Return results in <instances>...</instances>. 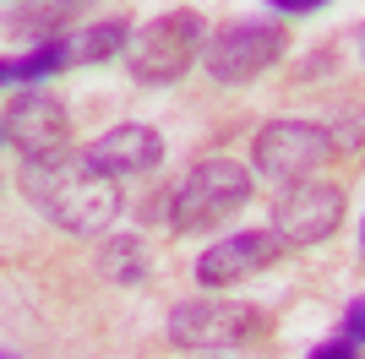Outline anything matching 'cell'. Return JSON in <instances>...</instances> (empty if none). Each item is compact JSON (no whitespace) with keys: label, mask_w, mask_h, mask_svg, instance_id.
I'll return each mask as SVG.
<instances>
[{"label":"cell","mask_w":365,"mask_h":359,"mask_svg":"<svg viewBox=\"0 0 365 359\" xmlns=\"http://www.w3.org/2000/svg\"><path fill=\"white\" fill-rule=\"evenodd\" d=\"M6 142L22 152V164H44L71 152V115L55 93H16L6 104Z\"/></svg>","instance_id":"8"},{"label":"cell","mask_w":365,"mask_h":359,"mask_svg":"<svg viewBox=\"0 0 365 359\" xmlns=\"http://www.w3.org/2000/svg\"><path fill=\"white\" fill-rule=\"evenodd\" d=\"M98 272L120 288H137L153 278V245L142 234H109L98 245Z\"/></svg>","instance_id":"11"},{"label":"cell","mask_w":365,"mask_h":359,"mask_svg":"<svg viewBox=\"0 0 365 359\" xmlns=\"http://www.w3.org/2000/svg\"><path fill=\"white\" fill-rule=\"evenodd\" d=\"M344 207H349L344 185H333V180H300V185H289V191L278 196L273 229L289 251H305V245H322V239L338 234Z\"/></svg>","instance_id":"7"},{"label":"cell","mask_w":365,"mask_h":359,"mask_svg":"<svg viewBox=\"0 0 365 359\" xmlns=\"http://www.w3.org/2000/svg\"><path fill=\"white\" fill-rule=\"evenodd\" d=\"M305 359H360V343H349V338H333V343H317Z\"/></svg>","instance_id":"15"},{"label":"cell","mask_w":365,"mask_h":359,"mask_svg":"<svg viewBox=\"0 0 365 359\" xmlns=\"http://www.w3.org/2000/svg\"><path fill=\"white\" fill-rule=\"evenodd\" d=\"M202 49H207V22H202V11H164V16H153V22H142V28L131 33L125 71H131V82H142V88H169V82H180L202 60Z\"/></svg>","instance_id":"3"},{"label":"cell","mask_w":365,"mask_h":359,"mask_svg":"<svg viewBox=\"0 0 365 359\" xmlns=\"http://www.w3.org/2000/svg\"><path fill=\"white\" fill-rule=\"evenodd\" d=\"M289 49V33L284 22H267V16H235V22H218L207 33V49H202V66L213 82L224 88H245L257 82L262 71H273Z\"/></svg>","instance_id":"4"},{"label":"cell","mask_w":365,"mask_h":359,"mask_svg":"<svg viewBox=\"0 0 365 359\" xmlns=\"http://www.w3.org/2000/svg\"><path fill=\"white\" fill-rule=\"evenodd\" d=\"M93 6V0H22L11 16V33H28V38H66V28L76 22V11Z\"/></svg>","instance_id":"13"},{"label":"cell","mask_w":365,"mask_h":359,"mask_svg":"<svg viewBox=\"0 0 365 359\" xmlns=\"http://www.w3.org/2000/svg\"><path fill=\"white\" fill-rule=\"evenodd\" d=\"M257 175L235 158H197L180 175V185L169 191V229L175 234H197V229H218L251 202Z\"/></svg>","instance_id":"2"},{"label":"cell","mask_w":365,"mask_h":359,"mask_svg":"<svg viewBox=\"0 0 365 359\" xmlns=\"http://www.w3.org/2000/svg\"><path fill=\"white\" fill-rule=\"evenodd\" d=\"M22 196L71 239H93L120 218V180L93 169L88 152L22 164Z\"/></svg>","instance_id":"1"},{"label":"cell","mask_w":365,"mask_h":359,"mask_svg":"<svg viewBox=\"0 0 365 359\" xmlns=\"http://www.w3.org/2000/svg\"><path fill=\"white\" fill-rule=\"evenodd\" d=\"M55 71H66V38H44L38 49H28L22 60H6V82H44V76H55Z\"/></svg>","instance_id":"14"},{"label":"cell","mask_w":365,"mask_h":359,"mask_svg":"<svg viewBox=\"0 0 365 359\" xmlns=\"http://www.w3.org/2000/svg\"><path fill=\"white\" fill-rule=\"evenodd\" d=\"M278 256H289L278 229H240V234H224L218 245H207L191 272H197L202 288H229V283H245V278L278 267Z\"/></svg>","instance_id":"9"},{"label":"cell","mask_w":365,"mask_h":359,"mask_svg":"<svg viewBox=\"0 0 365 359\" xmlns=\"http://www.w3.org/2000/svg\"><path fill=\"white\" fill-rule=\"evenodd\" d=\"M327 158H333V131L317 125V120H289V115L267 120L251 142V169L262 180L284 185V191L311 180L317 169H327Z\"/></svg>","instance_id":"5"},{"label":"cell","mask_w":365,"mask_h":359,"mask_svg":"<svg viewBox=\"0 0 365 359\" xmlns=\"http://www.w3.org/2000/svg\"><path fill=\"white\" fill-rule=\"evenodd\" d=\"M262 332L257 305H235V299H180L169 311V343L218 354V348H240L245 338Z\"/></svg>","instance_id":"6"},{"label":"cell","mask_w":365,"mask_h":359,"mask_svg":"<svg viewBox=\"0 0 365 359\" xmlns=\"http://www.w3.org/2000/svg\"><path fill=\"white\" fill-rule=\"evenodd\" d=\"M88 164L104 169L115 180H137V175H153V169L164 164V136L153 131V125H109L98 142L88 147Z\"/></svg>","instance_id":"10"},{"label":"cell","mask_w":365,"mask_h":359,"mask_svg":"<svg viewBox=\"0 0 365 359\" xmlns=\"http://www.w3.org/2000/svg\"><path fill=\"white\" fill-rule=\"evenodd\" d=\"M273 11H284V16H305V11H317V6H327V0H267Z\"/></svg>","instance_id":"17"},{"label":"cell","mask_w":365,"mask_h":359,"mask_svg":"<svg viewBox=\"0 0 365 359\" xmlns=\"http://www.w3.org/2000/svg\"><path fill=\"white\" fill-rule=\"evenodd\" d=\"M360 251H365V224H360Z\"/></svg>","instance_id":"18"},{"label":"cell","mask_w":365,"mask_h":359,"mask_svg":"<svg viewBox=\"0 0 365 359\" xmlns=\"http://www.w3.org/2000/svg\"><path fill=\"white\" fill-rule=\"evenodd\" d=\"M344 338H349V343H365V299H349V311H344Z\"/></svg>","instance_id":"16"},{"label":"cell","mask_w":365,"mask_h":359,"mask_svg":"<svg viewBox=\"0 0 365 359\" xmlns=\"http://www.w3.org/2000/svg\"><path fill=\"white\" fill-rule=\"evenodd\" d=\"M125 49H131V22L125 16L93 22L82 33H66V66H98V60H115Z\"/></svg>","instance_id":"12"}]
</instances>
